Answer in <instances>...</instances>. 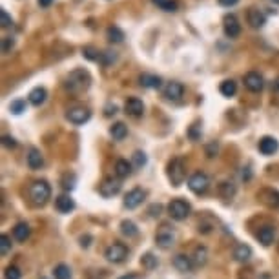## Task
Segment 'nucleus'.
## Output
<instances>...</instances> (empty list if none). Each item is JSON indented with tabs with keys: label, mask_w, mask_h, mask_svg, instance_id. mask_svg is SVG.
I'll return each mask as SVG.
<instances>
[{
	"label": "nucleus",
	"mask_w": 279,
	"mask_h": 279,
	"mask_svg": "<svg viewBox=\"0 0 279 279\" xmlns=\"http://www.w3.org/2000/svg\"><path fill=\"white\" fill-rule=\"evenodd\" d=\"M89 84H91V75L86 70H75L66 77L64 86L72 93H80V91H86L89 88Z\"/></svg>",
	"instance_id": "1"
},
{
	"label": "nucleus",
	"mask_w": 279,
	"mask_h": 279,
	"mask_svg": "<svg viewBox=\"0 0 279 279\" xmlns=\"http://www.w3.org/2000/svg\"><path fill=\"white\" fill-rule=\"evenodd\" d=\"M49 197H51V188H49V184L46 183V181H35V183L31 184L30 199L33 204L42 206V204L48 202Z\"/></svg>",
	"instance_id": "2"
},
{
	"label": "nucleus",
	"mask_w": 279,
	"mask_h": 279,
	"mask_svg": "<svg viewBox=\"0 0 279 279\" xmlns=\"http://www.w3.org/2000/svg\"><path fill=\"white\" fill-rule=\"evenodd\" d=\"M168 179L172 181L173 186H179V184H183L184 177H186V173H184V164H183V159H172L168 162Z\"/></svg>",
	"instance_id": "3"
},
{
	"label": "nucleus",
	"mask_w": 279,
	"mask_h": 279,
	"mask_svg": "<svg viewBox=\"0 0 279 279\" xmlns=\"http://www.w3.org/2000/svg\"><path fill=\"white\" fill-rule=\"evenodd\" d=\"M168 214L170 217L175 221H183L190 215V204L183 199H173L170 204H168Z\"/></svg>",
	"instance_id": "4"
},
{
	"label": "nucleus",
	"mask_w": 279,
	"mask_h": 279,
	"mask_svg": "<svg viewBox=\"0 0 279 279\" xmlns=\"http://www.w3.org/2000/svg\"><path fill=\"white\" fill-rule=\"evenodd\" d=\"M208 186H210V179H208L206 173L197 172L188 179V188H190L194 194H197V196L204 194V192L208 190Z\"/></svg>",
	"instance_id": "5"
},
{
	"label": "nucleus",
	"mask_w": 279,
	"mask_h": 279,
	"mask_svg": "<svg viewBox=\"0 0 279 279\" xmlns=\"http://www.w3.org/2000/svg\"><path fill=\"white\" fill-rule=\"evenodd\" d=\"M66 119L70 120L72 124L80 126V124H84V122H88V120L91 119V112L84 106H75V108H72V110H68Z\"/></svg>",
	"instance_id": "6"
},
{
	"label": "nucleus",
	"mask_w": 279,
	"mask_h": 279,
	"mask_svg": "<svg viewBox=\"0 0 279 279\" xmlns=\"http://www.w3.org/2000/svg\"><path fill=\"white\" fill-rule=\"evenodd\" d=\"M120 188H122V183H120V179L108 177V179H104V181L101 183V186H99V194H101L102 197L110 199V197L117 196V194L120 192Z\"/></svg>",
	"instance_id": "7"
},
{
	"label": "nucleus",
	"mask_w": 279,
	"mask_h": 279,
	"mask_svg": "<svg viewBox=\"0 0 279 279\" xmlns=\"http://www.w3.org/2000/svg\"><path fill=\"white\" fill-rule=\"evenodd\" d=\"M223 31H225V35L228 37V39H236V37H239V33H241V24H239V20L236 15H225V18H223Z\"/></svg>",
	"instance_id": "8"
},
{
	"label": "nucleus",
	"mask_w": 279,
	"mask_h": 279,
	"mask_svg": "<svg viewBox=\"0 0 279 279\" xmlns=\"http://www.w3.org/2000/svg\"><path fill=\"white\" fill-rule=\"evenodd\" d=\"M128 257V248L122 243H113L106 250V259L112 263H122Z\"/></svg>",
	"instance_id": "9"
},
{
	"label": "nucleus",
	"mask_w": 279,
	"mask_h": 279,
	"mask_svg": "<svg viewBox=\"0 0 279 279\" xmlns=\"http://www.w3.org/2000/svg\"><path fill=\"white\" fill-rule=\"evenodd\" d=\"M144 197H146V192L143 188H133L131 192H128L124 196V206L128 210H133V208L141 206L144 201Z\"/></svg>",
	"instance_id": "10"
},
{
	"label": "nucleus",
	"mask_w": 279,
	"mask_h": 279,
	"mask_svg": "<svg viewBox=\"0 0 279 279\" xmlns=\"http://www.w3.org/2000/svg\"><path fill=\"white\" fill-rule=\"evenodd\" d=\"M248 24L254 28V30H261L263 26L267 24V15L261 11V9H257V7H250L248 9Z\"/></svg>",
	"instance_id": "11"
},
{
	"label": "nucleus",
	"mask_w": 279,
	"mask_h": 279,
	"mask_svg": "<svg viewBox=\"0 0 279 279\" xmlns=\"http://www.w3.org/2000/svg\"><path fill=\"white\" fill-rule=\"evenodd\" d=\"M244 86H246L250 91L257 93V91H261L263 89L265 80H263V77L257 72H248L246 75H244Z\"/></svg>",
	"instance_id": "12"
},
{
	"label": "nucleus",
	"mask_w": 279,
	"mask_h": 279,
	"mask_svg": "<svg viewBox=\"0 0 279 279\" xmlns=\"http://www.w3.org/2000/svg\"><path fill=\"white\" fill-rule=\"evenodd\" d=\"M124 112L126 115H130V117H141L144 113V104L141 99H137V97H130L124 104Z\"/></svg>",
	"instance_id": "13"
},
{
	"label": "nucleus",
	"mask_w": 279,
	"mask_h": 279,
	"mask_svg": "<svg viewBox=\"0 0 279 279\" xmlns=\"http://www.w3.org/2000/svg\"><path fill=\"white\" fill-rule=\"evenodd\" d=\"M155 241H157L160 248H170L175 243V236H173L172 230H168V226H162V230L155 236Z\"/></svg>",
	"instance_id": "14"
},
{
	"label": "nucleus",
	"mask_w": 279,
	"mask_h": 279,
	"mask_svg": "<svg viewBox=\"0 0 279 279\" xmlns=\"http://www.w3.org/2000/svg\"><path fill=\"white\" fill-rule=\"evenodd\" d=\"M46 97H48V91L46 88H42V86H37L30 91V95H28V101L33 104V106H42L44 102H46Z\"/></svg>",
	"instance_id": "15"
},
{
	"label": "nucleus",
	"mask_w": 279,
	"mask_h": 279,
	"mask_svg": "<svg viewBox=\"0 0 279 279\" xmlns=\"http://www.w3.org/2000/svg\"><path fill=\"white\" fill-rule=\"evenodd\" d=\"M279 148V143L274 139V137H263L261 141H259V152L263 155H272L276 154Z\"/></svg>",
	"instance_id": "16"
},
{
	"label": "nucleus",
	"mask_w": 279,
	"mask_h": 279,
	"mask_svg": "<svg viewBox=\"0 0 279 279\" xmlns=\"http://www.w3.org/2000/svg\"><path fill=\"white\" fill-rule=\"evenodd\" d=\"M184 93V88L181 82H168V86L164 88V97L170 101H179Z\"/></svg>",
	"instance_id": "17"
},
{
	"label": "nucleus",
	"mask_w": 279,
	"mask_h": 279,
	"mask_svg": "<svg viewBox=\"0 0 279 279\" xmlns=\"http://www.w3.org/2000/svg\"><path fill=\"white\" fill-rule=\"evenodd\" d=\"M55 206H57V210H59V212H62V214H70L73 208H75V202H73V199L70 196L62 194V196L57 197Z\"/></svg>",
	"instance_id": "18"
},
{
	"label": "nucleus",
	"mask_w": 279,
	"mask_h": 279,
	"mask_svg": "<svg viewBox=\"0 0 279 279\" xmlns=\"http://www.w3.org/2000/svg\"><path fill=\"white\" fill-rule=\"evenodd\" d=\"M139 82H141V86H144V88L159 89V88H160V84H162V80H160V77H157V75L143 73V75L139 77Z\"/></svg>",
	"instance_id": "19"
},
{
	"label": "nucleus",
	"mask_w": 279,
	"mask_h": 279,
	"mask_svg": "<svg viewBox=\"0 0 279 279\" xmlns=\"http://www.w3.org/2000/svg\"><path fill=\"white\" fill-rule=\"evenodd\" d=\"M173 267L177 268L179 272H190L192 270V259L188 255L184 254H177L175 259H173Z\"/></svg>",
	"instance_id": "20"
},
{
	"label": "nucleus",
	"mask_w": 279,
	"mask_h": 279,
	"mask_svg": "<svg viewBox=\"0 0 279 279\" xmlns=\"http://www.w3.org/2000/svg\"><path fill=\"white\" fill-rule=\"evenodd\" d=\"M44 164V159H42V154L37 148H31L30 154H28V166L31 170H39Z\"/></svg>",
	"instance_id": "21"
},
{
	"label": "nucleus",
	"mask_w": 279,
	"mask_h": 279,
	"mask_svg": "<svg viewBox=\"0 0 279 279\" xmlns=\"http://www.w3.org/2000/svg\"><path fill=\"white\" fill-rule=\"evenodd\" d=\"M30 225H26V223H18L15 228H13V238L17 239L18 243H24L26 239L30 238Z\"/></svg>",
	"instance_id": "22"
},
{
	"label": "nucleus",
	"mask_w": 279,
	"mask_h": 279,
	"mask_svg": "<svg viewBox=\"0 0 279 279\" xmlns=\"http://www.w3.org/2000/svg\"><path fill=\"white\" fill-rule=\"evenodd\" d=\"M234 257H236V261H239V263L250 261V257H252V248H250L248 244H239L238 248L234 250Z\"/></svg>",
	"instance_id": "23"
},
{
	"label": "nucleus",
	"mask_w": 279,
	"mask_h": 279,
	"mask_svg": "<svg viewBox=\"0 0 279 279\" xmlns=\"http://www.w3.org/2000/svg\"><path fill=\"white\" fill-rule=\"evenodd\" d=\"M274 238H276V230H274L272 226H263L261 230H259V234H257V239H259V241H261L265 246L272 244Z\"/></svg>",
	"instance_id": "24"
},
{
	"label": "nucleus",
	"mask_w": 279,
	"mask_h": 279,
	"mask_svg": "<svg viewBox=\"0 0 279 279\" xmlns=\"http://www.w3.org/2000/svg\"><path fill=\"white\" fill-rule=\"evenodd\" d=\"M106 39L113 44H120V42L124 40V31L117 28V26H110L106 30Z\"/></svg>",
	"instance_id": "25"
},
{
	"label": "nucleus",
	"mask_w": 279,
	"mask_h": 279,
	"mask_svg": "<svg viewBox=\"0 0 279 279\" xmlns=\"http://www.w3.org/2000/svg\"><path fill=\"white\" fill-rule=\"evenodd\" d=\"M219 91L223 97H234L236 93H238V84H236V80H223L219 86Z\"/></svg>",
	"instance_id": "26"
},
{
	"label": "nucleus",
	"mask_w": 279,
	"mask_h": 279,
	"mask_svg": "<svg viewBox=\"0 0 279 279\" xmlns=\"http://www.w3.org/2000/svg\"><path fill=\"white\" fill-rule=\"evenodd\" d=\"M110 135H112L115 141H122V139L128 135V128H126L124 122H115V124L110 128Z\"/></svg>",
	"instance_id": "27"
},
{
	"label": "nucleus",
	"mask_w": 279,
	"mask_h": 279,
	"mask_svg": "<svg viewBox=\"0 0 279 279\" xmlns=\"http://www.w3.org/2000/svg\"><path fill=\"white\" fill-rule=\"evenodd\" d=\"M115 173H117V177H120V179L128 177V175L131 173V164L126 159H119L117 162H115Z\"/></svg>",
	"instance_id": "28"
},
{
	"label": "nucleus",
	"mask_w": 279,
	"mask_h": 279,
	"mask_svg": "<svg viewBox=\"0 0 279 279\" xmlns=\"http://www.w3.org/2000/svg\"><path fill=\"white\" fill-rule=\"evenodd\" d=\"M120 232H122V236H126V238H135L137 234H139L135 223H133V221H128V219L120 223Z\"/></svg>",
	"instance_id": "29"
},
{
	"label": "nucleus",
	"mask_w": 279,
	"mask_h": 279,
	"mask_svg": "<svg viewBox=\"0 0 279 279\" xmlns=\"http://www.w3.org/2000/svg\"><path fill=\"white\" fill-rule=\"evenodd\" d=\"M26 110H28V102H26L24 99H17V101H13L11 104H9V112H11L13 115H22Z\"/></svg>",
	"instance_id": "30"
},
{
	"label": "nucleus",
	"mask_w": 279,
	"mask_h": 279,
	"mask_svg": "<svg viewBox=\"0 0 279 279\" xmlns=\"http://www.w3.org/2000/svg\"><path fill=\"white\" fill-rule=\"evenodd\" d=\"M196 257H194V263H196L197 267H201V265H204L208 259V250L204 248V246H197L196 248Z\"/></svg>",
	"instance_id": "31"
},
{
	"label": "nucleus",
	"mask_w": 279,
	"mask_h": 279,
	"mask_svg": "<svg viewBox=\"0 0 279 279\" xmlns=\"http://www.w3.org/2000/svg\"><path fill=\"white\" fill-rule=\"evenodd\" d=\"M53 276L55 279H70L72 278V270H70L68 265H59V267H55Z\"/></svg>",
	"instance_id": "32"
},
{
	"label": "nucleus",
	"mask_w": 279,
	"mask_h": 279,
	"mask_svg": "<svg viewBox=\"0 0 279 279\" xmlns=\"http://www.w3.org/2000/svg\"><path fill=\"white\" fill-rule=\"evenodd\" d=\"M155 6H159L164 11H177V2L175 0H152Z\"/></svg>",
	"instance_id": "33"
},
{
	"label": "nucleus",
	"mask_w": 279,
	"mask_h": 279,
	"mask_svg": "<svg viewBox=\"0 0 279 279\" xmlns=\"http://www.w3.org/2000/svg\"><path fill=\"white\" fill-rule=\"evenodd\" d=\"M219 194L225 197V199H232L234 194H236V186H234L232 183H223L219 186Z\"/></svg>",
	"instance_id": "34"
},
{
	"label": "nucleus",
	"mask_w": 279,
	"mask_h": 279,
	"mask_svg": "<svg viewBox=\"0 0 279 279\" xmlns=\"http://www.w3.org/2000/svg\"><path fill=\"white\" fill-rule=\"evenodd\" d=\"M9 252H11V238L2 234V238H0V254L7 255Z\"/></svg>",
	"instance_id": "35"
},
{
	"label": "nucleus",
	"mask_w": 279,
	"mask_h": 279,
	"mask_svg": "<svg viewBox=\"0 0 279 279\" xmlns=\"http://www.w3.org/2000/svg\"><path fill=\"white\" fill-rule=\"evenodd\" d=\"M117 60V53L115 51H102L101 57H99V62H101L102 66H110L112 62H115Z\"/></svg>",
	"instance_id": "36"
},
{
	"label": "nucleus",
	"mask_w": 279,
	"mask_h": 279,
	"mask_svg": "<svg viewBox=\"0 0 279 279\" xmlns=\"http://www.w3.org/2000/svg\"><path fill=\"white\" fill-rule=\"evenodd\" d=\"M13 46H15V39L13 37H6V39H2V53L7 55L9 51L13 49Z\"/></svg>",
	"instance_id": "37"
},
{
	"label": "nucleus",
	"mask_w": 279,
	"mask_h": 279,
	"mask_svg": "<svg viewBox=\"0 0 279 279\" xmlns=\"http://www.w3.org/2000/svg\"><path fill=\"white\" fill-rule=\"evenodd\" d=\"M82 55L86 57V59H89V60H99V57H101V53H99L97 49L91 48V46L84 48V49H82Z\"/></svg>",
	"instance_id": "38"
},
{
	"label": "nucleus",
	"mask_w": 279,
	"mask_h": 279,
	"mask_svg": "<svg viewBox=\"0 0 279 279\" xmlns=\"http://www.w3.org/2000/svg\"><path fill=\"white\" fill-rule=\"evenodd\" d=\"M133 164H135L137 168H143L144 164H146V155H144V152H135V154H133Z\"/></svg>",
	"instance_id": "39"
},
{
	"label": "nucleus",
	"mask_w": 279,
	"mask_h": 279,
	"mask_svg": "<svg viewBox=\"0 0 279 279\" xmlns=\"http://www.w3.org/2000/svg\"><path fill=\"white\" fill-rule=\"evenodd\" d=\"M11 24H13V20L11 17L7 15L6 9H0V26H2V28H9Z\"/></svg>",
	"instance_id": "40"
},
{
	"label": "nucleus",
	"mask_w": 279,
	"mask_h": 279,
	"mask_svg": "<svg viewBox=\"0 0 279 279\" xmlns=\"http://www.w3.org/2000/svg\"><path fill=\"white\" fill-rule=\"evenodd\" d=\"M4 274H6V279H20L22 278V274H20V270H18L17 267H7Z\"/></svg>",
	"instance_id": "41"
},
{
	"label": "nucleus",
	"mask_w": 279,
	"mask_h": 279,
	"mask_svg": "<svg viewBox=\"0 0 279 279\" xmlns=\"http://www.w3.org/2000/svg\"><path fill=\"white\" fill-rule=\"evenodd\" d=\"M141 263H143V265H144L146 268H154L155 265H157V261H155V257H154L152 254H146V255H144L143 259H141Z\"/></svg>",
	"instance_id": "42"
},
{
	"label": "nucleus",
	"mask_w": 279,
	"mask_h": 279,
	"mask_svg": "<svg viewBox=\"0 0 279 279\" xmlns=\"http://www.w3.org/2000/svg\"><path fill=\"white\" fill-rule=\"evenodd\" d=\"M2 143L6 144V146H9V148H15V146H17L15 139H13V137H9V135H4V137H2Z\"/></svg>",
	"instance_id": "43"
},
{
	"label": "nucleus",
	"mask_w": 279,
	"mask_h": 279,
	"mask_svg": "<svg viewBox=\"0 0 279 279\" xmlns=\"http://www.w3.org/2000/svg\"><path fill=\"white\" fill-rule=\"evenodd\" d=\"M217 2H219V6H223V7H234L239 0H217Z\"/></svg>",
	"instance_id": "44"
},
{
	"label": "nucleus",
	"mask_w": 279,
	"mask_h": 279,
	"mask_svg": "<svg viewBox=\"0 0 279 279\" xmlns=\"http://www.w3.org/2000/svg\"><path fill=\"white\" fill-rule=\"evenodd\" d=\"M115 113H117V106H115V104H108L106 106V112H104V115H106V117H112V115H115Z\"/></svg>",
	"instance_id": "45"
},
{
	"label": "nucleus",
	"mask_w": 279,
	"mask_h": 279,
	"mask_svg": "<svg viewBox=\"0 0 279 279\" xmlns=\"http://www.w3.org/2000/svg\"><path fill=\"white\" fill-rule=\"evenodd\" d=\"M39 4H40L42 7H49L53 4V0H39Z\"/></svg>",
	"instance_id": "46"
},
{
	"label": "nucleus",
	"mask_w": 279,
	"mask_h": 279,
	"mask_svg": "<svg viewBox=\"0 0 279 279\" xmlns=\"http://www.w3.org/2000/svg\"><path fill=\"white\" fill-rule=\"evenodd\" d=\"M267 2H270V4H274V6H279V0H267Z\"/></svg>",
	"instance_id": "47"
},
{
	"label": "nucleus",
	"mask_w": 279,
	"mask_h": 279,
	"mask_svg": "<svg viewBox=\"0 0 279 279\" xmlns=\"http://www.w3.org/2000/svg\"><path fill=\"white\" fill-rule=\"evenodd\" d=\"M119 279H135V278H133V276L130 274V276H122V278H119Z\"/></svg>",
	"instance_id": "48"
},
{
	"label": "nucleus",
	"mask_w": 279,
	"mask_h": 279,
	"mask_svg": "<svg viewBox=\"0 0 279 279\" xmlns=\"http://www.w3.org/2000/svg\"><path fill=\"white\" fill-rule=\"evenodd\" d=\"M42 279H46V278H42Z\"/></svg>",
	"instance_id": "49"
}]
</instances>
